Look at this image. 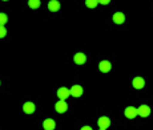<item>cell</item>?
<instances>
[{"label":"cell","mask_w":153,"mask_h":130,"mask_svg":"<svg viewBox=\"0 0 153 130\" xmlns=\"http://www.w3.org/2000/svg\"><path fill=\"white\" fill-rule=\"evenodd\" d=\"M73 61H75L76 65H83L87 63V56H85V53H83V52H77L73 56Z\"/></svg>","instance_id":"cell-4"},{"label":"cell","mask_w":153,"mask_h":130,"mask_svg":"<svg viewBox=\"0 0 153 130\" xmlns=\"http://www.w3.org/2000/svg\"><path fill=\"white\" fill-rule=\"evenodd\" d=\"M55 121L52 120V118H45V120L43 121V129L44 130H55Z\"/></svg>","instance_id":"cell-12"},{"label":"cell","mask_w":153,"mask_h":130,"mask_svg":"<svg viewBox=\"0 0 153 130\" xmlns=\"http://www.w3.org/2000/svg\"><path fill=\"white\" fill-rule=\"evenodd\" d=\"M100 1H96V0H87L85 1V5H87L88 8H96L99 5Z\"/></svg>","instance_id":"cell-15"},{"label":"cell","mask_w":153,"mask_h":130,"mask_svg":"<svg viewBox=\"0 0 153 130\" xmlns=\"http://www.w3.org/2000/svg\"><path fill=\"white\" fill-rule=\"evenodd\" d=\"M5 35H7V29H5L4 25H1V35H0V36H1V39H4Z\"/></svg>","instance_id":"cell-17"},{"label":"cell","mask_w":153,"mask_h":130,"mask_svg":"<svg viewBox=\"0 0 153 130\" xmlns=\"http://www.w3.org/2000/svg\"><path fill=\"white\" fill-rule=\"evenodd\" d=\"M0 19H1V25H4V24H7V15H5L4 12L3 13H0Z\"/></svg>","instance_id":"cell-16"},{"label":"cell","mask_w":153,"mask_h":130,"mask_svg":"<svg viewBox=\"0 0 153 130\" xmlns=\"http://www.w3.org/2000/svg\"><path fill=\"white\" fill-rule=\"evenodd\" d=\"M81 130H93V129H92V128H91V126L85 125V126H83V128H81Z\"/></svg>","instance_id":"cell-19"},{"label":"cell","mask_w":153,"mask_h":130,"mask_svg":"<svg viewBox=\"0 0 153 130\" xmlns=\"http://www.w3.org/2000/svg\"><path fill=\"white\" fill-rule=\"evenodd\" d=\"M137 116H139V112L134 106H126L125 108V117L128 120H134Z\"/></svg>","instance_id":"cell-2"},{"label":"cell","mask_w":153,"mask_h":130,"mask_svg":"<svg viewBox=\"0 0 153 130\" xmlns=\"http://www.w3.org/2000/svg\"><path fill=\"white\" fill-rule=\"evenodd\" d=\"M69 92H71V96L76 97V98H79V97L83 96V88H81V85L75 84V85H73V86L69 89Z\"/></svg>","instance_id":"cell-8"},{"label":"cell","mask_w":153,"mask_h":130,"mask_svg":"<svg viewBox=\"0 0 153 130\" xmlns=\"http://www.w3.org/2000/svg\"><path fill=\"white\" fill-rule=\"evenodd\" d=\"M28 7L36 10V8L40 7V1H39V0H29V1H28Z\"/></svg>","instance_id":"cell-14"},{"label":"cell","mask_w":153,"mask_h":130,"mask_svg":"<svg viewBox=\"0 0 153 130\" xmlns=\"http://www.w3.org/2000/svg\"><path fill=\"white\" fill-rule=\"evenodd\" d=\"M112 69V64L108 60H102L99 63V70L101 73H108Z\"/></svg>","instance_id":"cell-7"},{"label":"cell","mask_w":153,"mask_h":130,"mask_svg":"<svg viewBox=\"0 0 153 130\" xmlns=\"http://www.w3.org/2000/svg\"><path fill=\"white\" fill-rule=\"evenodd\" d=\"M109 0H101V1H100V4H102V5H108L109 4Z\"/></svg>","instance_id":"cell-18"},{"label":"cell","mask_w":153,"mask_h":130,"mask_svg":"<svg viewBox=\"0 0 153 130\" xmlns=\"http://www.w3.org/2000/svg\"><path fill=\"white\" fill-rule=\"evenodd\" d=\"M55 110L57 112V113H60V114H63V113H65L67 110H68V105H67V102L65 101H57L55 104Z\"/></svg>","instance_id":"cell-6"},{"label":"cell","mask_w":153,"mask_h":130,"mask_svg":"<svg viewBox=\"0 0 153 130\" xmlns=\"http://www.w3.org/2000/svg\"><path fill=\"white\" fill-rule=\"evenodd\" d=\"M97 125L100 129H108L111 126V120L108 117H100L97 121Z\"/></svg>","instance_id":"cell-11"},{"label":"cell","mask_w":153,"mask_h":130,"mask_svg":"<svg viewBox=\"0 0 153 130\" xmlns=\"http://www.w3.org/2000/svg\"><path fill=\"white\" fill-rule=\"evenodd\" d=\"M48 10L51 11V12H57V11H60V1H57V0H51V1L48 3Z\"/></svg>","instance_id":"cell-13"},{"label":"cell","mask_w":153,"mask_h":130,"mask_svg":"<svg viewBox=\"0 0 153 130\" xmlns=\"http://www.w3.org/2000/svg\"><path fill=\"white\" fill-rule=\"evenodd\" d=\"M132 86H133L134 89H137V90L143 89V88L145 86V80H144V77H141V76L134 77L133 80H132Z\"/></svg>","instance_id":"cell-1"},{"label":"cell","mask_w":153,"mask_h":130,"mask_svg":"<svg viewBox=\"0 0 153 130\" xmlns=\"http://www.w3.org/2000/svg\"><path fill=\"white\" fill-rule=\"evenodd\" d=\"M137 112H139L140 117L146 118V117H149V114H151V108H149L148 105H141L137 108Z\"/></svg>","instance_id":"cell-9"},{"label":"cell","mask_w":153,"mask_h":130,"mask_svg":"<svg viewBox=\"0 0 153 130\" xmlns=\"http://www.w3.org/2000/svg\"><path fill=\"white\" fill-rule=\"evenodd\" d=\"M100 130H105V129H100Z\"/></svg>","instance_id":"cell-20"},{"label":"cell","mask_w":153,"mask_h":130,"mask_svg":"<svg viewBox=\"0 0 153 130\" xmlns=\"http://www.w3.org/2000/svg\"><path fill=\"white\" fill-rule=\"evenodd\" d=\"M71 96V92L68 88H59L57 90V97L61 100V101H65L67 98Z\"/></svg>","instance_id":"cell-10"},{"label":"cell","mask_w":153,"mask_h":130,"mask_svg":"<svg viewBox=\"0 0 153 130\" xmlns=\"http://www.w3.org/2000/svg\"><path fill=\"white\" fill-rule=\"evenodd\" d=\"M112 20H113L114 24L117 25H121L125 23V15L123 12H114L113 13V17H112Z\"/></svg>","instance_id":"cell-5"},{"label":"cell","mask_w":153,"mask_h":130,"mask_svg":"<svg viewBox=\"0 0 153 130\" xmlns=\"http://www.w3.org/2000/svg\"><path fill=\"white\" fill-rule=\"evenodd\" d=\"M23 112L25 114H33L36 112V105L33 104L32 101H27L23 104Z\"/></svg>","instance_id":"cell-3"}]
</instances>
